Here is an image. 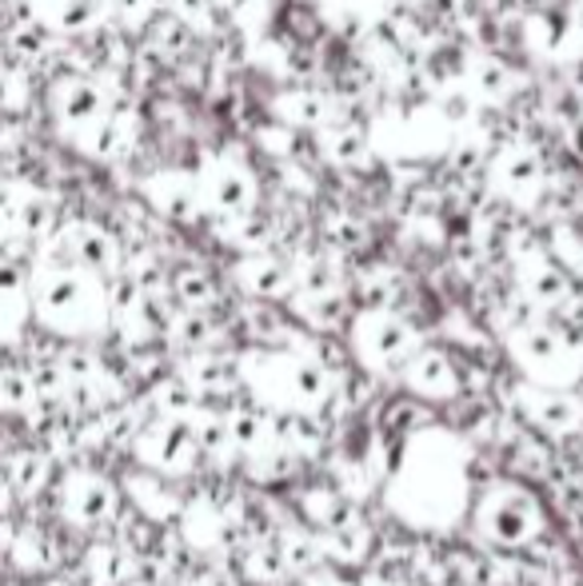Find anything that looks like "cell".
<instances>
[{
  "mask_svg": "<svg viewBox=\"0 0 583 586\" xmlns=\"http://www.w3.org/2000/svg\"><path fill=\"white\" fill-rule=\"evenodd\" d=\"M112 4H117V9L124 12L129 21H141L144 12H148V4H152V0H112Z\"/></svg>",
  "mask_w": 583,
  "mask_h": 586,
  "instance_id": "4",
  "label": "cell"
},
{
  "mask_svg": "<svg viewBox=\"0 0 583 586\" xmlns=\"http://www.w3.org/2000/svg\"><path fill=\"white\" fill-rule=\"evenodd\" d=\"M212 192H217V203H224V208H240V203L249 200V180L240 176V172H220L217 184H212Z\"/></svg>",
  "mask_w": 583,
  "mask_h": 586,
  "instance_id": "2",
  "label": "cell"
},
{
  "mask_svg": "<svg viewBox=\"0 0 583 586\" xmlns=\"http://www.w3.org/2000/svg\"><path fill=\"white\" fill-rule=\"evenodd\" d=\"M475 80H480V88H484V92H504V88H508V73H504L499 65H480Z\"/></svg>",
  "mask_w": 583,
  "mask_h": 586,
  "instance_id": "3",
  "label": "cell"
},
{
  "mask_svg": "<svg viewBox=\"0 0 583 586\" xmlns=\"http://www.w3.org/2000/svg\"><path fill=\"white\" fill-rule=\"evenodd\" d=\"M100 108H105V100H100L97 85H68L61 92V112L73 124H100Z\"/></svg>",
  "mask_w": 583,
  "mask_h": 586,
  "instance_id": "1",
  "label": "cell"
},
{
  "mask_svg": "<svg viewBox=\"0 0 583 586\" xmlns=\"http://www.w3.org/2000/svg\"><path fill=\"white\" fill-rule=\"evenodd\" d=\"M356 152H360V140L356 136H344L340 144H336V156H340V161H352Z\"/></svg>",
  "mask_w": 583,
  "mask_h": 586,
  "instance_id": "5",
  "label": "cell"
}]
</instances>
